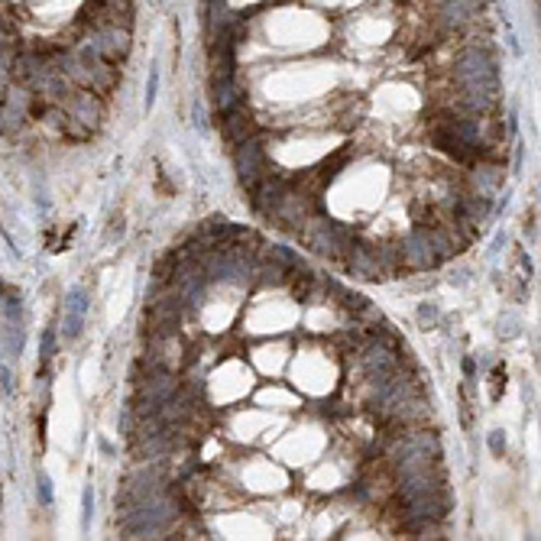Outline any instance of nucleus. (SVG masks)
I'll return each mask as SVG.
<instances>
[{
	"label": "nucleus",
	"instance_id": "obj_8",
	"mask_svg": "<svg viewBox=\"0 0 541 541\" xmlns=\"http://www.w3.org/2000/svg\"><path fill=\"white\" fill-rule=\"evenodd\" d=\"M347 162H350V152L340 149V152H334L330 159L318 162V166H314V169L308 172V178H314V182H318V188H321V185H330V182H334V178L340 175V169H344Z\"/></svg>",
	"mask_w": 541,
	"mask_h": 541
},
{
	"label": "nucleus",
	"instance_id": "obj_2",
	"mask_svg": "<svg viewBox=\"0 0 541 541\" xmlns=\"http://www.w3.org/2000/svg\"><path fill=\"white\" fill-rule=\"evenodd\" d=\"M476 10H480V0H438L434 26L441 33H457V29L474 23Z\"/></svg>",
	"mask_w": 541,
	"mask_h": 541
},
{
	"label": "nucleus",
	"instance_id": "obj_15",
	"mask_svg": "<svg viewBox=\"0 0 541 541\" xmlns=\"http://www.w3.org/2000/svg\"><path fill=\"white\" fill-rule=\"evenodd\" d=\"M88 522H91V490H85V512H81V525L88 528Z\"/></svg>",
	"mask_w": 541,
	"mask_h": 541
},
{
	"label": "nucleus",
	"instance_id": "obj_11",
	"mask_svg": "<svg viewBox=\"0 0 541 541\" xmlns=\"http://www.w3.org/2000/svg\"><path fill=\"white\" fill-rule=\"evenodd\" d=\"M502 386H506V370H502V366H496V370H493V402H499V399H502Z\"/></svg>",
	"mask_w": 541,
	"mask_h": 541
},
{
	"label": "nucleus",
	"instance_id": "obj_6",
	"mask_svg": "<svg viewBox=\"0 0 541 541\" xmlns=\"http://www.w3.org/2000/svg\"><path fill=\"white\" fill-rule=\"evenodd\" d=\"M211 94H214V104H218V120L234 114V110H240V107H246V101H250V94H246L243 88H237L234 81H230V85H220V88H211Z\"/></svg>",
	"mask_w": 541,
	"mask_h": 541
},
{
	"label": "nucleus",
	"instance_id": "obj_17",
	"mask_svg": "<svg viewBox=\"0 0 541 541\" xmlns=\"http://www.w3.org/2000/svg\"><path fill=\"white\" fill-rule=\"evenodd\" d=\"M490 444L499 450V454H502V434H493V438H490Z\"/></svg>",
	"mask_w": 541,
	"mask_h": 541
},
{
	"label": "nucleus",
	"instance_id": "obj_7",
	"mask_svg": "<svg viewBox=\"0 0 541 541\" xmlns=\"http://www.w3.org/2000/svg\"><path fill=\"white\" fill-rule=\"evenodd\" d=\"M85 312H88V292H85V288H72V298H68V314H65V334H68V338H78V334H81Z\"/></svg>",
	"mask_w": 541,
	"mask_h": 541
},
{
	"label": "nucleus",
	"instance_id": "obj_12",
	"mask_svg": "<svg viewBox=\"0 0 541 541\" xmlns=\"http://www.w3.org/2000/svg\"><path fill=\"white\" fill-rule=\"evenodd\" d=\"M156 88H159V72L152 68L149 72V88H146V110H149L152 101H156Z\"/></svg>",
	"mask_w": 541,
	"mask_h": 541
},
{
	"label": "nucleus",
	"instance_id": "obj_5",
	"mask_svg": "<svg viewBox=\"0 0 541 541\" xmlns=\"http://www.w3.org/2000/svg\"><path fill=\"white\" fill-rule=\"evenodd\" d=\"M234 149V166H237V175L243 172H253V169H262V166H269V156H266V143L260 140V133L243 140V143L230 146Z\"/></svg>",
	"mask_w": 541,
	"mask_h": 541
},
{
	"label": "nucleus",
	"instance_id": "obj_13",
	"mask_svg": "<svg viewBox=\"0 0 541 541\" xmlns=\"http://www.w3.org/2000/svg\"><path fill=\"white\" fill-rule=\"evenodd\" d=\"M52 350H55V334L52 330H46V344H43V360H49Z\"/></svg>",
	"mask_w": 541,
	"mask_h": 541
},
{
	"label": "nucleus",
	"instance_id": "obj_16",
	"mask_svg": "<svg viewBox=\"0 0 541 541\" xmlns=\"http://www.w3.org/2000/svg\"><path fill=\"white\" fill-rule=\"evenodd\" d=\"M0 389H4V392H10V373L4 370V366H0Z\"/></svg>",
	"mask_w": 541,
	"mask_h": 541
},
{
	"label": "nucleus",
	"instance_id": "obj_4",
	"mask_svg": "<svg viewBox=\"0 0 541 541\" xmlns=\"http://www.w3.org/2000/svg\"><path fill=\"white\" fill-rule=\"evenodd\" d=\"M260 133V123L253 120V114L246 107L234 110V114H227V117H220V140L227 146H237L243 143V140H250V136Z\"/></svg>",
	"mask_w": 541,
	"mask_h": 541
},
{
	"label": "nucleus",
	"instance_id": "obj_9",
	"mask_svg": "<svg viewBox=\"0 0 541 541\" xmlns=\"http://www.w3.org/2000/svg\"><path fill=\"white\" fill-rule=\"evenodd\" d=\"M312 292H314V272L298 266V279H295V286H292V295H295L298 302H312Z\"/></svg>",
	"mask_w": 541,
	"mask_h": 541
},
{
	"label": "nucleus",
	"instance_id": "obj_14",
	"mask_svg": "<svg viewBox=\"0 0 541 541\" xmlns=\"http://www.w3.org/2000/svg\"><path fill=\"white\" fill-rule=\"evenodd\" d=\"M39 499L52 502V486H49V476H39Z\"/></svg>",
	"mask_w": 541,
	"mask_h": 541
},
{
	"label": "nucleus",
	"instance_id": "obj_3",
	"mask_svg": "<svg viewBox=\"0 0 541 541\" xmlns=\"http://www.w3.org/2000/svg\"><path fill=\"white\" fill-rule=\"evenodd\" d=\"M399 262H402L406 269H415V272H425V269L441 266V260L434 256V250L428 246V240H425L415 227H412V234L402 240V246H399Z\"/></svg>",
	"mask_w": 541,
	"mask_h": 541
},
{
	"label": "nucleus",
	"instance_id": "obj_10",
	"mask_svg": "<svg viewBox=\"0 0 541 541\" xmlns=\"http://www.w3.org/2000/svg\"><path fill=\"white\" fill-rule=\"evenodd\" d=\"M418 321H422V328H432V324L438 321V308H434L432 302H422L418 305Z\"/></svg>",
	"mask_w": 541,
	"mask_h": 541
},
{
	"label": "nucleus",
	"instance_id": "obj_1",
	"mask_svg": "<svg viewBox=\"0 0 541 541\" xmlns=\"http://www.w3.org/2000/svg\"><path fill=\"white\" fill-rule=\"evenodd\" d=\"M88 46L94 49V55L98 59H104L107 65H123V62L130 59V29H123V26H101V29H94L91 39H88Z\"/></svg>",
	"mask_w": 541,
	"mask_h": 541
}]
</instances>
